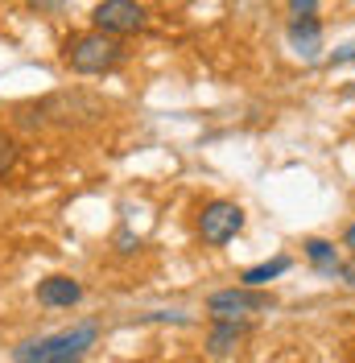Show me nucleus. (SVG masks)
I'll use <instances>...</instances> for the list:
<instances>
[{
    "label": "nucleus",
    "instance_id": "obj_17",
    "mask_svg": "<svg viewBox=\"0 0 355 363\" xmlns=\"http://www.w3.org/2000/svg\"><path fill=\"white\" fill-rule=\"evenodd\" d=\"M343 240H347V248H355V223L347 227V235H343Z\"/></svg>",
    "mask_w": 355,
    "mask_h": 363
},
{
    "label": "nucleus",
    "instance_id": "obj_16",
    "mask_svg": "<svg viewBox=\"0 0 355 363\" xmlns=\"http://www.w3.org/2000/svg\"><path fill=\"white\" fill-rule=\"evenodd\" d=\"M33 4H38V9H58L62 0H33Z\"/></svg>",
    "mask_w": 355,
    "mask_h": 363
},
{
    "label": "nucleus",
    "instance_id": "obj_18",
    "mask_svg": "<svg viewBox=\"0 0 355 363\" xmlns=\"http://www.w3.org/2000/svg\"><path fill=\"white\" fill-rule=\"evenodd\" d=\"M347 99H351V104H355V83H351V87H347Z\"/></svg>",
    "mask_w": 355,
    "mask_h": 363
},
{
    "label": "nucleus",
    "instance_id": "obj_13",
    "mask_svg": "<svg viewBox=\"0 0 355 363\" xmlns=\"http://www.w3.org/2000/svg\"><path fill=\"white\" fill-rule=\"evenodd\" d=\"M318 0H289V17H314Z\"/></svg>",
    "mask_w": 355,
    "mask_h": 363
},
{
    "label": "nucleus",
    "instance_id": "obj_11",
    "mask_svg": "<svg viewBox=\"0 0 355 363\" xmlns=\"http://www.w3.org/2000/svg\"><path fill=\"white\" fill-rule=\"evenodd\" d=\"M17 157H21V145H17V136L0 128V178H4V174H13Z\"/></svg>",
    "mask_w": 355,
    "mask_h": 363
},
{
    "label": "nucleus",
    "instance_id": "obj_1",
    "mask_svg": "<svg viewBox=\"0 0 355 363\" xmlns=\"http://www.w3.org/2000/svg\"><path fill=\"white\" fill-rule=\"evenodd\" d=\"M62 62L75 74H108L124 62V45H120V38H108L99 29L70 33L67 45H62Z\"/></svg>",
    "mask_w": 355,
    "mask_h": 363
},
{
    "label": "nucleus",
    "instance_id": "obj_6",
    "mask_svg": "<svg viewBox=\"0 0 355 363\" xmlns=\"http://www.w3.org/2000/svg\"><path fill=\"white\" fill-rule=\"evenodd\" d=\"M285 38H289V50H293L297 58L314 62L318 50H322V21H318V17H293Z\"/></svg>",
    "mask_w": 355,
    "mask_h": 363
},
{
    "label": "nucleus",
    "instance_id": "obj_4",
    "mask_svg": "<svg viewBox=\"0 0 355 363\" xmlns=\"http://www.w3.org/2000/svg\"><path fill=\"white\" fill-rule=\"evenodd\" d=\"M99 342V322H75L70 330L45 335V363H83Z\"/></svg>",
    "mask_w": 355,
    "mask_h": 363
},
{
    "label": "nucleus",
    "instance_id": "obj_5",
    "mask_svg": "<svg viewBox=\"0 0 355 363\" xmlns=\"http://www.w3.org/2000/svg\"><path fill=\"white\" fill-rule=\"evenodd\" d=\"M244 231V211L236 203H227V199H215V203H207L199 211V235L202 244H227V240H236Z\"/></svg>",
    "mask_w": 355,
    "mask_h": 363
},
{
    "label": "nucleus",
    "instance_id": "obj_7",
    "mask_svg": "<svg viewBox=\"0 0 355 363\" xmlns=\"http://www.w3.org/2000/svg\"><path fill=\"white\" fill-rule=\"evenodd\" d=\"M38 301L50 306V310H70V306L83 301V285L75 277H45L38 285Z\"/></svg>",
    "mask_w": 355,
    "mask_h": 363
},
{
    "label": "nucleus",
    "instance_id": "obj_10",
    "mask_svg": "<svg viewBox=\"0 0 355 363\" xmlns=\"http://www.w3.org/2000/svg\"><path fill=\"white\" fill-rule=\"evenodd\" d=\"M302 248H306V260H310L322 277H339V264H343V260H339V252H334L331 240H306Z\"/></svg>",
    "mask_w": 355,
    "mask_h": 363
},
{
    "label": "nucleus",
    "instance_id": "obj_14",
    "mask_svg": "<svg viewBox=\"0 0 355 363\" xmlns=\"http://www.w3.org/2000/svg\"><path fill=\"white\" fill-rule=\"evenodd\" d=\"M339 277H343V281H347V285L355 289V260H347V264H339Z\"/></svg>",
    "mask_w": 355,
    "mask_h": 363
},
{
    "label": "nucleus",
    "instance_id": "obj_8",
    "mask_svg": "<svg viewBox=\"0 0 355 363\" xmlns=\"http://www.w3.org/2000/svg\"><path fill=\"white\" fill-rule=\"evenodd\" d=\"M248 330H252L248 322H215V326H211V335H207V351L219 359V355H227V351H236V347H240V339H244Z\"/></svg>",
    "mask_w": 355,
    "mask_h": 363
},
{
    "label": "nucleus",
    "instance_id": "obj_15",
    "mask_svg": "<svg viewBox=\"0 0 355 363\" xmlns=\"http://www.w3.org/2000/svg\"><path fill=\"white\" fill-rule=\"evenodd\" d=\"M116 244H120V252H133V244H136V240L129 235V231H120V235H116Z\"/></svg>",
    "mask_w": 355,
    "mask_h": 363
},
{
    "label": "nucleus",
    "instance_id": "obj_12",
    "mask_svg": "<svg viewBox=\"0 0 355 363\" xmlns=\"http://www.w3.org/2000/svg\"><path fill=\"white\" fill-rule=\"evenodd\" d=\"M347 62H355V42L339 45L334 54H327V67H347Z\"/></svg>",
    "mask_w": 355,
    "mask_h": 363
},
{
    "label": "nucleus",
    "instance_id": "obj_3",
    "mask_svg": "<svg viewBox=\"0 0 355 363\" xmlns=\"http://www.w3.org/2000/svg\"><path fill=\"white\" fill-rule=\"evenodd\" d=\"M145 21H149V13H145V4H136V0H99V4L91 9V25H95L99 33H108V38L141 33Z\"/></svg>",
    "mask_w": 355,
    "mask_h": 363
},
{
    "label": "nucleus",
    "instance_id": "obj_2",
    "mask_svg": "<svg viewBox=\"0 0 355 363\" xmlns=\"http://www.w3.org/2000/svg\"><path fill=\"white\" fill-rule=\"evenodd\" d=\"M273 306H277L273 294L248 289V285H231V289H219V294L207 297L211 322H248V314H261V310H273Z\"/></svg>",
    "mask_w": 355,
    "mask_h": 363
},
{
    "label": "nucleus",
    "instance_id": "obj_9",
    "mask_svg": "<svg viewBox=\"0 0 355 363\" xmlns=\"http://www.w3.org/2000/svg\"><path fill=\"white\" fill-rule=\"evenodd\" d=\"M289 269H293V260H289V256H273V260H265V264H256V269H244V272H240V285H248V289H265L268 281L285 277Z\"/></svg>",
    "mask_w": 355,
    "mask_h": 363
}]
</instances>
